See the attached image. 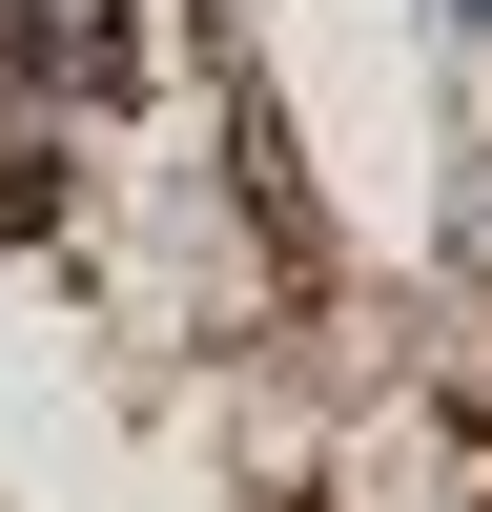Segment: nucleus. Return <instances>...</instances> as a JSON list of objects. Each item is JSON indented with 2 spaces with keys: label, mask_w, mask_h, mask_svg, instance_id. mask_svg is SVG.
Listing matches in <instances>:
<instances>
[{
  "label": "nucleus",
  "mask_w": 492,
  "mask_h": 512,
  "mask_svg": "<svg viewBox=\"0 0 492 512\" xmlns=\"http://www.w3.org/2000/svg\"><path fill=\"white\" fill-rule=\"evenodd\" d=\"M431 21H451V41H492V0H431Z\"/></svg>",
  "instance_id": "nucleus-1"
}]
</instances>
